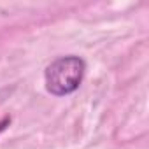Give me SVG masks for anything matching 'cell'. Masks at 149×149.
Instances as JSON below:
<instances>
[{
  "label": "cell",
  "instance_id": "6da1fadb",
  "mask_svg": "<svg viewBox=\"0 0 149 149\" xmlns=\"http://www.w3.org/2000/svg\"><path fill=\"white\" fill-rule=\"evenodd\" d=\"M86 74V61L81 56L68 54L51 61L44 70V84L53 97H67L83 83Z\"/></svg>",
  "mask_w": 149,
  "mask_h": 149
},
{
  "label": "cell",
  "instance_id": "7a4b0ae2",
  "mask_svg": "<svg viewBox=\"0 0 149 149\" xmlns=\"http://www.w3.org/2000/svg\"><path fill=\"white\" fill-rule=\"evenodd\" d=\"M9 123H11V118H7V116H6L2 121H0V133H2V132H4V130L9 126Z\"/></svg>",
  "mask_w": 149,
  "mask_h": 149
}]
</instances>
